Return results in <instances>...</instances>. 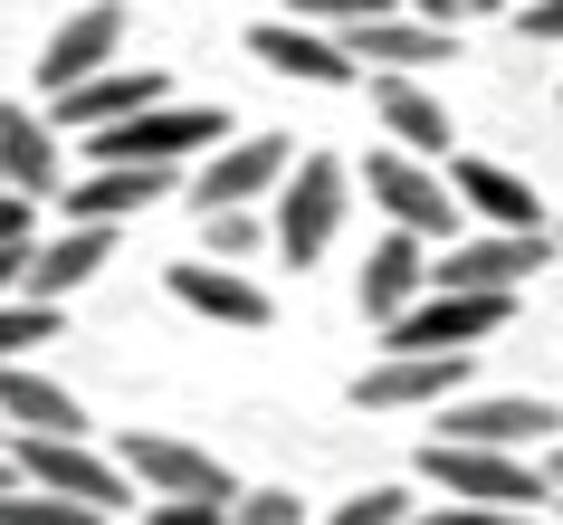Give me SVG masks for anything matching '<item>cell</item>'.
Wrapping results in <instances>:
<instances>
[{
    "instance_id": "cell-1",
    "label": "cell",
    "mask_w": 563,
    "mask_h": 525,
    "mask_svg": "<svg viewBox=\"0 0 563 525\" xmlns=\"http://www.w3.org/2000/svg\"><path fill=\"white\" fill-rule=\"evenodd\" d=\"M96 134V163H201L210 144H220V134H230V116H220V106H173V96H163V106H134V116H115V124H87Z\"/></svg>"
},
{
    "instance_id": "cell-2",
    "label": "cell",
    "mask_w": 563,
    "mask_h": 525,
    "mask_svg": "<svg viewBox=\"0 0 563 525\" xmlns=\"http://www.w3.org/2000/svg\"><path fill=\"white\" fill-rule=\"evenodd\" d=\"M506 316H516V296H497V287H430L383 335H391V353H468L487 335H506Z\"/></svg>"
},
{
    "instance_id": "cell-3",
    "label": "cell",
    "mask_w": 563,
    "mask_h": 525,
    "mask_svg": "<svg viewBox=\"0 0 563 525\" xmlns=\"http://www.w3.org/2000/svg\"><path fill=\"white\" fill-rule=\"evenodd\" d=\"M344 192H354V173H344L334 153H306L297 182L267 192V201H277V259H287V267H316L334 249V230H344Z\"/></svg>"
},
{
    "instance_id": "cell-4",
    "label": "cell",
    "mask_w": 563,
    "mask_h": 525,
    "mask_svg": "<svg viewBox=\"0 0 563 525\" xmlns=\"http://www.w3.org/2000/svg\"><path fill=\"white\" fill-rule=\"evenodd\" d=\"M420 478H440L449 496H477V506H544V468H526L516 449H487V439H430Z\"/></svg>"
},
{
    "instance_id": "cell-5",
    "label": "cell",
    "mask_w": 563,
    "mask_h": 525,
    "mask_svg": "<svg viewBox=\"0 0 563 525\" xmlns=\"http://www.w3.org/2000/svg\"><path fill=\"white\" fill-rule=\"evenodd\" d=\"M363 192H373V210H383L391 230H411V239H459V201H449V182L420 163V153H373L363 163Z\"/></svg>"
},
{
    "instance_id": "cell-6",
    "label": "cell",
    "mask_w": 563,
    "mask_h": 525,
    "mask_svg": "<svg viewBox=\"0 0 563 525\" xmlns=\"http://www.w3.org/2000/svg\"><path fill=\"white\" fill-rule=\"evenodd\" d=\"M10 468H20L30 488H58V496H77V506H106V516L124 506V468L96 459L87 439H67V430H20Z\"/></svg>"
},
{
    "instance_id": "cell-7",
    "label": "cell",
    "mask_w": 563,
    "mask_h": 525,
    "mask_svg": "<svg viewBox=\"0 0 563 525\" xmlns=\"http://www.w3.org/2000/svg\"><path fill=\"white\" fill-rule=\"evenodd\" d=\"M554 267V230H487V239H449V259L430 267V287H497L516 296L526 277Z\"/></svg>"
},
{
    "instance_id": "cell-8",
    "label": "cell",
    "mask_w": 563,
    "mask_h": 525,
    "mask_svg": "<svg viewBox=\"0 0 563 525\" xmlns=\"http://www.w3.org/2000/svg\"><path fill=\"white\" fill-rule=\"evenodd\" d=\"M115 468L134 478V488H153V496H239L230 468L210 459L201 439H173V430H124Z\"/></svg>"
},
{
    "instance_id": "cell-9",
    "label": "cell",
    "mask_w": 563,
    "mask_h": 525,
    "mask_svg": "<svg viewBox=\"0 0 563 525\" xmlns=\"http://www.w3.org/2000/svg\"><path fill=\"white\" fill-rule=\"evenodd\" d=\"M287 182V134H220V144L201 153V182H191V201L201 210H239V201H267Z\"/></svg>"
},
{
    "instance_id": "cell-10",
    "label": "cell",
    "mask_w": 563,
    "mask_h": 525,
    "mask_svg": "<svg viewBox=\"0 0 563 525\" xmlns=\"http://www.w3.org/2000/svg\"><path fill=\"white\" fill-rule=\"evenodd\" d=\"M249 48H258L267 77H297V87H354V77H363L354 48H344L334 30H316V20H258Z\"/></svg>"
},
{
    "instance_id": "cell-11",
    "label": "cell",
    "mask_w": 563,
    "mask_h": 525,
    "mask_svg": "<svg viewBox=\"0 0 563 525\" xmlns=\"http://www.w3.org/2000/svg\"><path fill=\"white\" fill-rule=\"evenodd\" d=\"M468 382V353H383L373 373H354V411H420L449 402Z\"/></svg>"
},
{
    "instance_id": "cell-12",
    "label": "cell",
    "mask_w": 563,
    "mask_h": 525,
    "mask_svg": "<svg viewBox=\"0 0 563 525\" xmlns=\"http://www.w3.org/2000/svg\"><path fill=\"white\" fill-rule=\"evenodd\" d=\"M163 287H173L191 316H210V325H239V335H258V325H267V287H258V277H239L230 259H181V267H163Z\"/></svg>"
},
{
    "instance_id": "cell-13",
    "label": "cell",
    "mask_w": 563,
    "mask_h": 525,
    "mask_svg": "<svg viewBox=\"0 0 563 525\" xmlns=\"http://www.w3.org/2000/svg\"><path fill=\"white\" fill-rule=\"evenodd\" d=\"M115 48H124V0H87V10L38 48V87L48 96L77 87V77H96V67H115Z\"/></svg>"
},
{
    "instance_id": "cell-14",
    "label": "cell",
    "mask_w": 563,
    "mask_h": 525,
    "mask_svg": "<svg viewBox=\"0 0 563 525\" xmlns=\"http://www.w3.org/2000/svg\"><path fill=\"white\" fill-rule=\"evenodd\" d=\"M106 259H115V220H67L58 239H38V249H30V267H20V287L58 306V296H77V287H87V277H96Z\"/></svg>"
},
{
    "instance_id": "cell-15",
    "label": "cell",
    "mask_w": 563,
    "mask_h": 525,
    "mask_svg": "<svg viewBox=\"0 0 563 525\" xmlns=\"http://www.w3.org/2000/svg\"><path fill=\"white\" fill-rule=\"evenodd\" d=\"M334 39L354 48V67H391V77L449 67V48H459L449 30H430V20H391V10H373V20H354V30H334Z\"/></svg>"
},
{
    "instance_id": "cell-16",
    "label": "cell",
    "mask_w": 563,
    "mask_h": 525,
    "mask_svg": "<svg viewBox=\"0 0 563 525\" xmlns=\"http://www.w3.org/2000/svg\"><path fill=\"white\" fill-rule=\"evenodd\" d=\"M153 201H173V163H96L87 182H67L58 220H124Z\"/></svg>"
},
{
    "instance_id": "cell-17",
    "label": "cell",
    "mask_w": 563,
    "mask_h": 525,
    "mask_svg": "<svg viewBox=\"0 0 563 525\" xmlns=\"http://www.w3.org/2000/svg\"><path fill=\"white\" fill-rule=\"evenodd\" d=\"M563 411L554 402H516V392H497V402H459L449 392V420L440 439H487V449H534V439H554Z\"/></svg>"
},
{
    "instance_id": "cell-18",
    "label": "cell",
    "mask_w": 563,
    "mask_h": 525,
    "mask_svg": "<svg viewBox=\"0 0 563 525\" xmlns=\"http://www.w3.org/2000/svg\"><path fill=\"white\" fill-rule=\"evenodd\" d=\"M134 106H163V67H96V77L48 96V124H115Z\"/></svg>"
},
{
    "instance_id": "cell-19",
    "label": "cell",
    "mask_w": 563,
    "mask_h": 525,
    "mask_svg": "<svg viewBox=\"0 0 563 525\" xmlns=\"http://www.w3.org/2000/svg\"><path fill=\"white\" fill-rule=\"evenodd\" d=\"M0 182L30 192V201H58V124H48V116L0 106Z\"/></svg>"
},
{
    "instance_id": "cell-20",
    "label": "cell",
    "mask_w": 563,
    "mask_h": 525,
    "mask_svg": "<svg viewBox=\"0 0 563 525\" xmlns=\"http://www.w3.org/2000/svg\"><path fill=\"white\" fill-rule=\"evenodd\" d=\"M373 124H391V144L401 153H420V163H430V153H449V106L430 87H420V77H373Z\"/></svg>"
},
{
    "instance_id": "cell-21",
    "label": "cell",
    "mask_w": 563,
    "mask_h": 525,
    "mask_svg": "<svg viewBox=\"0 0 563 525\" xmlns=\"http://www.w3.org/2000/svg\"><path fill=\"white\" fill-rule=\"evenodd\" d=\"M459 210H477L487 230H544V201H534V182H516L506 163H459L449 173Z\"/></svg>"
},
{
    "instance_id": "cell-22",
    "label": "cell",
    "mask_w": 563,
    "mask_h": 525,
    "mask_svg": "<svg viewBox=\"0 0 563 525\" xmlns=\"http://www.w3.org/2000/svg\"><path fill=\"white\" fill-rule=\"evenodd\" d=\"M0 420H10V430H67V439H87L77 392L48 382V373H30V363H0Z\"/></svg>"
},
{
    "instance_id": "cell-23",
    "label": "cell",
    "mask_w": 563,
    "mask_h": 525,
    "mask_svg": "<svg viewBox=\"0 0 563 525\" xmlns=\"http://www.w3.org/2000/svg\"><path fill=\"white\" fill-rule=\"evenodd\" d=\"M420 287H430V259H420V239H411V230H391L383 249L363 259V287H354V296H363V316H373V325H391Z\"/></svg>"
},
{
    "instance_id": "cell-24",
    "label": "cell",
    "mask_w": 563,
    "mask_h": 525,
    "mask_svg": "<svg viewBox=\"0 0 563 525\" xmlns=\"http://www.w3.org/2000/svg\"><path fill=\"white\" fill-rule=\"evenodd\" d=\"M0 525H106V506H77V496H58V488L10 478V488H0Z\"/></svg>"
},
{
    "instance_id": "cell-25",
    "label": "cell",
    "mask_w": 563,
    "mask_h": 525,
    "mask_svg": "<svg viewBox=\"0 0 563 525\" xmlns=\"http://www.w3.org/2000/svg\"><path fill=\"white\" fill-rule=\"evenodd\" d=\"M58 335V306L48 296H0V353H38Z\"/></svg>"
},
{
    "instance_id": "cell-26",
    "label": "cell",
    "mask_w": 563,
    "mask_h": 525,
    "mask_svg": "<svg viewBox=\"0 0 563 525\" xmlns=\"http://www.w3.org/2000/svg\"><path fill=\"white\" fill-rule=\"evenodd\" d=\"M258 239L267 230L249 220V201H239V210H201V259H230L239 267V259H258Z\"/></svg>"
},
{
    "instance_id": "cell-27",
    "label": "cell",
    "mask_w": 563,
    "mask_h": 525,
    "mask_svg": "<svg viewBox=\"0 0 563 525\" xmlns=\"http://www.w3.org/2000/svg\"><path fill=\"white\" fill-rule=\"evenodd\" d=\"M325 525H411V496L401 488H363V496H344Z\"/></svg>"
},
{
    "instance_id": "cell-28",
    "label": "cell",
    "mask_w": 563,
    "mask_h": 525,
    "mask_svg": "<svg viewBox=\"0 0 563 525\" xmlns=\"http://www.w3.org/2000/svg\"><path fill=\"white\" fill-rule=\"evenodd\" d=\"M230 525H306V506L287 488H239L230 496Z\"/></svg>"
},
{
    "instance_id": "cell-29",
    "label": "cell",
    "mask_w": 563,
    "mask_h": 525,
    "mask_svg": "<svg viewBox=\"0 0 563 525\" xmlns=\"http://www.w3.org/2000/svg\"><path fill=\"white\" fill-rule=\"evenodd\" d=\"M534 506H477V496H449V506H420L411 525H526Z\"/></svg>"
},
{
    "instance_id": "cell-30",
    "label": "cell",
    "mask_w": 563,
    "mask_h": 525,
    "mask_svg": "<svg viewBox=\"0 0 563 525\" xmlns=\"http://www.w3.org/2000/svg\"><path fill=\"white\" fill-rule=\"evenodd\" d=\"M144 525H230V496H163Z\"/></svg>"
},
{
    "instance_id": "cell-31",
    "label": "cell",
    "mask_w": 563,
    "mask_h": 525,
    "mask_svg": "<svg viewBox=\"0 0 563 525\" xmlns=\"http://www.w3.org/2000/svg\"><path fill=\"white\" fill-rule=\"evenodd\" d=\"M373 10H391V0H297V20H316V30H354Z\"/></svg>"
},
{
    "instance_id": "cell-32",
    "label": "cell",
    "mask_w": 563,
    "mask_h": 525,
    "mask_svg": "<svg viewBox=\"0 0 563 525\" xmlns=\"http://www.w3.org/2000/svg\"><path fill=\"white\" fill-rule=\"evenodd\" d=\"M30 220H38V201H30V192H10V182H0V239H30Z\"/></svg>"
},
{
    "instance_id": "cell-33",
    "label": "cell",
    "mask_w": 563,
    "mask_h": 525,
    "mask_svg": "<svg viewBox=\"0 0 563 525\" xmlns=\"http://www.w3.org/2000/svg\"><path fill=\"white\" fill-rule=\"evenodd\" d=\"M526 39H544V48H563V0H534V10H526Z\"/></svg>"
},
{
    "instance_id": "cell-34",
    "label": "cell",
    "mask_w": 563,
    "mask_h": 525,
    "mask_svg": "<svg viewBox=\"0 0 563 525\" xmlns=\"http://www.w3.org/2000/svg\"><path fill=\"white\" fill-rule=\"evenodd\" d=\"M20 267H30V239H0V296L20 287Z\"/></svg>"
},
{
    "instance_id": "cell-35",
    "label": "cell",
    "mask_w": 563,
    "mask_h": 525,
    "mask_svg": "<svg viewBox=\"0 0 563 525\" xmlns=\"http://www.w3.org/2000/svg\"><path fill=\"white\" fill-rule=\"evenodd\" d=\"M411 20H430V30H459V0H411Z\"/></svg>"
},
{
    "instance_id": "cell-36",
    "label": "cell",
    "mask_w": 563,
    "mask_h": 525,
    "mask_svg": "<svg viewBox=\"0 0 563 525\" xmlns=\"http://www.w3.org/2000/svg\"><path fill=\"white\" fill-rule=\"evenodd\" d=\"M544 496H563V439H554V459H544Z\"/></svg>"
},
{
    "instance_id": "cell-37",
    "label": "cell",
    "mask_w": 563,
    "mask_h": 525,
    "mask_svg": "<svg viewBox=\"0 0 563 525\" xmlns=\"http://www.w3.org/2000/svg\"><path fill=\"white\" fill-rule=\"evenodd\" d=\"M459 10H516V0H459Z\"/></svg>"
},
{
    "instance_id": "cell-38",
    "label": "cell",
    "mask_w": 563,
    "mask_h": 525,
    "mask_svg": "<svg viewBox=\"0 0 563 525\" xmlns=\"http://www.w3.org/2000/svg\"><path fill=\"white\" fill-rule=\"evenodd\" d=\"M10 478H20V468H10V459H0V488H10Z\"/></svg>"
},
{
    "instance_id": "cell-39",
    "label": "cell",
    "mask_w": 563,
    "mask_h": 525,
    "mask_svg": "<svg viewBox=\"0 0 563 525\" xmlns=\"http://www.w3.org/2000/svg\"><path fill=\"white\" fill-rule=\"evenodd\" d=\"M544 506H563V496H544Z\"/></svg>"
}]
</instances>
